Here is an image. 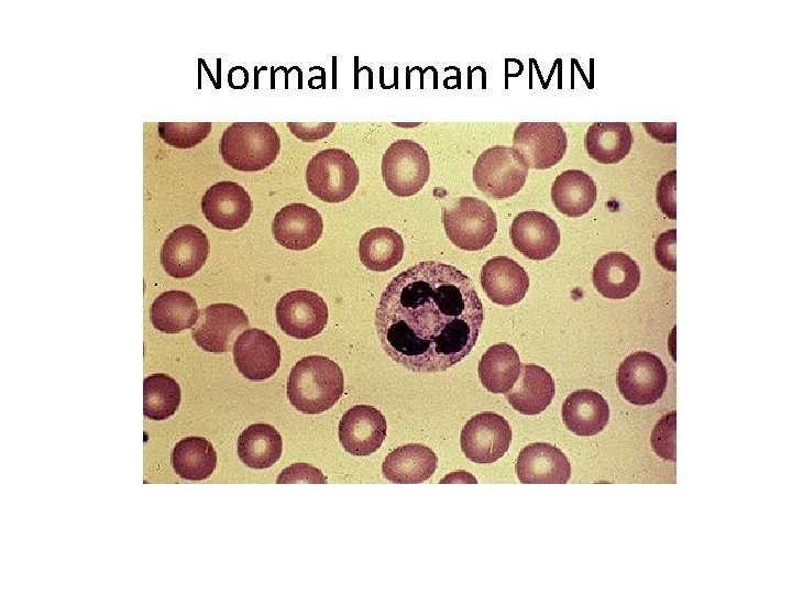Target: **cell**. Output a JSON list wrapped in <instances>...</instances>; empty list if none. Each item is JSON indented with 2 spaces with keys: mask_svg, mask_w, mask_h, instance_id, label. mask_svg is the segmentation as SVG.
Returning <instances> with one entry per match:
<instances>
[{
  "mask_svg": "<svg viewBox=\"0 0 792 594\" xmlns=\"http://www.w3.org/2000/svg\"><path fill=\"white\" fill-rule=\"evenodd\" d=\"M562 419L573 433L581 437L595 436L608 422V404L601 394L592 389H579L565 398Z\"/></svg>",
  "mask_w": 792,
  "mask_h": 594,
  "instance_id": "obj_23",
  "label": "cell"
},
{
  "mask_svg": "<svg viewBox=\"0 0 792 594\" xmlns=\"http://www.w3.org/2000/svg\"><path fill=\"white\" fill-rule=\"evenodd\" d=\"M323 222L320 213L306 204L283 207L273 220V235L278 244L288 250L311 248L320 239Z\"/></svg>",
  "mask_w": 792,
  "mask_h": 594,
  "instance_id": "obj_19",
  "label": "cell"
},
{
  "mask_svg": "<svg viewBox=\"0 0 792 594\" xmlns=\"http://www.w3.org/2000/svg\"><path fill=\"white\" fill-rule=\"evenodd\" d=\"M481 285L495 304L512 306L521 301L529 287L526 271L507 256H495L482 267Z\"/></svg>",
  "mask_w": 792,
  "mask_h": 594,
  "instance_id": "obj_20",
  "label": "cell"
},
{
  "mask_svg": "<svg viewBox=\"0 0 792 594\" xmlns=\"http://www.w3.org/2000/svg\"><path fill=\"white\" fill-rule=\"evenodd\" d=\"M520 370L519 355L508 343L490 346L479 362L480 380L494 394H506L516 383Z\"/></svg>",
  "mask_w": 792,
  "mask_h": 594,
  "instance_id": "obj_28",
  "label": "cell"
},
{
  "mask_svg": "<svg viewBox=\"0 0 792 594\" xmlns=\"http://www.w3.org/2000/svg\"><path fill=\"white\" fill-rule=\"evenodd\" d=\"M566 145V134L560 123L521 122L515 129L512 147L528 168L546 169L562 160Z\"/></svg>",
  "mask_w": 792,
  "mask_h": 594,
  "instance_id": "obj_9",
  "label": "cell"
},
{
  "mask_svg": "<svg viewBox=\"0 0 792 594\" xmlns=\"http://www.w3.org/2000/svg\"><path fill=\"white\" fill-rule=\"evenodd\" d=\"M289 131L304 142H316L327 138L336 127L334 122H287Z\"/></svg>",
  "mask_w": 792,
  "mask_h": 594,
  "instance_id": "obj_38",
  "label": "cell"
},
{
  "mask_svg": "<svg viewBox=\"0 0 792 594\" xmlns=\"http://www.w3.org/2000/svg\"><path fill=\"white\" fill-rule=\"evenodd\" d=\"M232 350L239 372L248 380H267L279 367V345L272 336L261 329L243 331L234 341Z\"/></svg>",
  "mask_w": 792,
  "mask_h": 594,
  "instance_id": "obj_15",
  "label": "cell"
},
{
  "mask_svg": "<svg viewBox=\"0 0 792 594\" xmlns=\"http://www.w3.org/2000/svg\"><path fill=\"white\" fill-rule=\"evenodd\" d=\"M383 414L370 405H355L339 422V439L343 449L356 457L377 451L386 438Z\"/></svg>",
  "mask_w": 792,
  "mask_h": 594,
  "instance_id": "obj_14",
  "label": "cell"
},
{
  "mask_svg": "<svg viewBox=\"0 0 792 594\" xmlns=\"http://www.w3.org/2000/svg\"><path fill=\"white\" fill-rule=\"evenodd\" d=\"M676 230L671 229L661 233L654 245L657 262L668 271H676Z\"/></svg>",
  "mask_w": 792,
  "mask_h": 594,
  "instance_id": "obj_37",
  "label": "cell"
},
{
  "mask_svg": "<svg viewBox=\"0 0 792 594\" xmlns=\"http://www.w3.org/2000/svg\"><path fill=\"white\" fill-rule=\"evenodd\" d=\"M596 185L580 169H568L557 176L551 187V199L557 210L578 218L592 209L596 200Z\"/></svg>",
  "mask_w": 792,
  "mask_h": 594,
  "instance_id": "obj_25",
  "label": "cell"
},
{
  "mask_svg": "<svg viewBox=\"0 0 792 594\" xmlns=\"http://www.w3.org/2000/svg\"><path fill=\"white\" fill-rule=\"evenodd\" d=\"M442 222L449 240L465 251L484 249L497 232L495 212L475 197H461L449 208H443Z\"/></svg>",
  "mask_w": 792,
  "mask_h": 594,
  "instance_id": "obj_4",
  "label": "cell"
},
{
  "mask_svg": "<svg viewBox=\"0 0 792 594\" xmlns=\"http://www.w3.org/2000/svg\"><path fill=\"white\" fill-rule=\"evenodd\" d=\"M668 373L662 361L647 351L628 355L619 365L617 385L622 396L634 405L656 403L666 391Z\"/></svg>",
  "mask_w": 792,
  "mask_h": 594,
  "instance_id": "obj_8",
  "label": "cell"
},
{
  "mask_svg": "<svg viewBox=\"0 0 792 594\" xmlns=\"http://www.w3.org/2000/svg\"><path fill=\"white\" fill-rule=\"evenodd\" d=\"M405 244L395 230L386 227L366 231L359 243L362 264L370 271L385 272L397 265L403 258Z\"/></svg>",
  "mask_w": 792,
  "mask_h": 594,
  "instance_id": "obj_30",
  "label": "cell"
},
{
  "mask_svg": "<svg viewBox=\"0 0 792 594\" xmlns=\"http://www.w3.org/2000/svg\"><path fill=\"white\" fill-rule=\"evenodd\" d=\"M150 315L155 329L165 333H177L196 324L199 310L190 294L168 290L155 298Z\"/></svg>",
  "mask_w": 792,
  "mask_h": 594,
  "instance_id": "obj_26",
  "label": "cell"
},
{
  "mask_svg": "<svg viewBox=\"0 0 792 594\" xmlns=\"http://www.w3.org/2000/svg\"><path fill=\"white\" fill-rule=\"evenodd\" d=\"M277 484L285 483H327L324 475L317 468L307 463H295L284 469L276 480Z\"/></svg>",
  "mask_w": 792,
  "mask_h": 594,
  "instance_id": "obj_35",
  "label": "cell"
},
{
  "mask_svg": "<svg viewBox=\"0 0 792 594\" xmlns=\"http://www.w3.org/2000/svg\"><path fill=\"white\" fill-rule=\"evenodd\" d=\"M512 441L508 421L495 413L473 416L462 428L461 449L465 457L477 464H490L501 459Z\"/></svg>",
  "mask_w": 792,
  "mask_h": 594,
  "instance_id": "obj_10",
  "label": "cell"
},
{
  "mask_svg": "<svg viewBox=\"0 0 792 594\" xmlns=\"http://www.w3.org/2000/svg\"><path fill=\"white\" fill-rule=\"evenodd\" d=\"M676 413L664 415L654 426L651 433L653 451L666 460H675Z\"/></svg>",
  "mask_w": 792,
  "mask_h": 594,
  "instance_id": "obj_34",
  "label": "cell"
},
{
  "mask_svg": "<svg viewBox=\"0 0 792 594\" xmlns=\"http://www.w3.org/2000/svg\"><path fill=\"white\" fill-rule=\"evenodd\" d=\"M276 321L286 334L302 340L309 339L319 334L326 327L328 308L317 293L294 290L278 300Z\"/></svg>",
  "mask_w": 792,
  "mask_h": 594,
  "instance_id": "obj_12",
  "label": "cell"
},
{
  "mask_svg": "<svg viewBox=\"0 0 792 594\" xmlns=\"http://www.w3.org/2000/svg\"><path fill=\"white\" fill-rule=\"evenodd\" d=\"M437 461V455L429 447L408 443L388 453L382 471L385 479L393 483H421L435 473Z\"/></svg>",
  "mask_w": 792,
  "mask_h": 594,
  "instance_id": "obj_24",
  "label": "cell"
},
{
  "mask_svg": "<svg viewBox=\"0 0 792 594\" xmlns=\"http://www.w3.org/2000/svg\"><path fill=\"white\" fill-rule=\"evenodd\" d=\"M283 442L278 431L267 424H254L238 439V455L252 469L272 466L282 455Z\"/></svg>",
  "mask_w": 792,
  "mask_h": 594,
  "instance_id": "obj_29",
  "label": "cell"
},
{
  "mask_svg": "<svg viewBox=\"0 0 792 594\" xmlns=\"http://www.w3.org/2000/svg\"><path fill=\"white\" fill-rule=\"evenodd\" d=\"M515 469L524 484H565L571 475L565 454L546 442L530 443L521 449Z\"/></svg>",
  "mask_w": 792,
  "mask_h": 594,
  "instance_id": "obj_18",
  "label": "cell"
},
{
  "mask_svg": "<svg viewBox=\"0 0 792 594\" xmlns=\"http://www.w3.org/2000/svg\"><path fill=\"white\" fill-rule=\"evenodd\" d=\"M208 254L209 241L205 232L194 224H185L165 239L161 262L169 276L187 278L202 267Z\"/></svg>",
  "mask_w": 792,
  "mask_h": 594,
  "instance_id": "obj_13",
  "label": "cell"
},
{
  "mask_svg": "<svg viewBox=\"0 0 792 594\" xmlns=\"http://www.w3.org/2000/svg\"><path fill=\"white\" fill-rule=\"evenodd\" d=\"M211 132L210 122H160L158 134L167 144L190 148L201 143Z\"/></svg>",
  "mask_w": 792,
  "mask_h": 594,
  "instance_id": "obj_33",
  "label": "cell"
},
{
  "mask_svg": "<svg viewBox=\"0 0 792 594\" xmlns=\"http://www.w3.org/2000/svg\"><path fill=\"white\" fill-rule=\"evenodd\" d=\"M172 464L178 476L201 481L211 475L217 465L213 446L201 437H187L178 441L172 452Z\"/></svg>",
  "mask_w": 792,
  "mask_h": 594,
  "instance_id": "obj_31",
  "label": "cell"
},
{
  "mask_svg": "<svg viewBox=\"0 0 792 594\" xmlns=\"http://www.w3.org/2000/svg\"><path fill=\"white\" fill-rule=\"evenodd\" d=\"M244 311L232 304H213L199 311L193 328V338L202 350L212 353L228 352L232 343L249 327Z\"/></svg>",
  "mask_w": 792,
  "mask_h": 594,
  "instance_id": "obj_11",
  "label": "cell"
},
{
  "mask_svg": "<svg viewBox=\"0 0 792 594\" xmlns=\"http://www.w3.org/2000/svg\"><path fill=\"white\" fill-rule=\"evenodd\" d=\"M344 378L341 367L322 355H309L292 369L287 397L298 410L308 415L330 409L341 397Z\"/></svg>",
  "mask_w": 792,
  "mask_h": 594,
  "instance_id": "obj_2",
  "label": "cell"
},
{
  "mask_svg": "<svg viewBox=\"0 0 792 594\" xmlns=\"http://www.w3.org/2000/svg\"><path fill=\"white\" fill-rule=\"evenodd\" d=\"M359 168L350 154L341 148L318 152L308 162L306 183L308 190L324 202L348 199L359 183Z\"/></svg>",
  "mask_w": 792,
  "mask_h": 594,
  "instance_id": "obj_5",
  "label": "cell"
},
{
  "mask_svg": "<svg viewBox=\"0 0 792 594\" xmlns=\"http://www.w3.org/2000/svg\"><path fill=\"white\" fill-rule=\"evenodd\" d=\"M514 248L530 260L550 257L560 244V231L549 216L540 211L520 212L510 226Z\"/></svg>",
  "mask_w": 792,
  "mask_h": 594,
  "instance_id": "obj_17",
  "label": "cell"
},
{
  "mask_svg": "<svg viewBox=\"0 0 792 594\" xmlns=\"http://www.w3.org/2000/svg\"><path fill=\"white\" fill-rule=\"evenodd\" d=\"M675 183L676 170L666 173L657 185V202L661 211L674 220L676 218L675 207Z\"/></svg>",
  "mask_w": 792,
  "mask_h": 594,
  "instance_id": "obj_36",
  "label": "cell"
},
{
  "mask_svg": "<svg viewBox=\"0 0 792 594\" xmlns=\"http://www.w3.org/2000/svg\"><path fill=\"white\" fill-rule=\"evenodd\" d=\"M484 308L464 273L440 262H420L383 292L375 328L385 353L418 373L446 371L475 345Z\"/></svg>",
  "mask_w": 792,
  "mask_h": 594,
  "instance_id": "obj_1",
  "label": "cell"
},
{
  "mask_svg": "<svg viewBox=\"0 0 792 594\" xmlns=\"http://www.w3.org/2000/svg\"><path fill=\"white\" fill-rule=\"evenodd\" d=\"M592 278L595 288L604 297L624 299L638 287L640 270L627 254L609 252L595 263Z\"/></svg>",
  "mask_w": 792,
  "mask_h": 594,
  "instance_id": "obj_21",
  "label": "cell"
},
{
  "mask_svg": "<svg viewBox=\"0 0 792 594\" xmlns=\"http://www.w3.org/2000/svg\"><path fill=\"white\" fill-rule=\"evenodd\" d=\"M528 167L510 146L494 145L485 150L473 166L475 186L486 196L505 199L517 194L526 183Z\"/></svg>",
  "mask_w": 792,
  "mask_h": 594,
  "instance_id": "obj_6",
  "label": "cell"
},
{
  "mask_svg": "<svg viewBox=\"0 0 792 594\" xmlns=\"http://www.w3.org/2000/svg\"><path fill=\"white\" fill-rule=\"evenodd\" d=\"M631 131L626 122H595L584 138L588 156L602 164L618 163L631 147Z\"/></svg>",
  "mask_w": 792,
  "mask_h": 594,
  "instance_id": "obj_27",
  "label": "cell"
},
{
  "mask_svg": "<svg viewBox=\"0 0 792 594\" xmlns=\"http://www.w3.org/2000/svg\"><path fill=\"white\" fill-rule=\"evenodd\" d=\"M279 150V136L267 122H234L224 130L219 146L224 163L241 172L268 167Z\"/></svg>",
  "mask_w": 792,
  "mask_h": 594,
  "instance_id": "obj_3",
  "label": "cell"
},
{
  "mask_svg": "<svg viewBox=\"0 0 792 594\" xmlns=\"http://www.w3.org/2000/svg\"><path fill=\"white\" fill-rule=\"evenodd\" d=\"M554 392V382L546 369L525 363L521 364L516 383L505 397L518 413L537 415L550 405Z\"/></svg>",
  "mask_w": 792,
  "mask_h": 594,
  "instance_id": "obj_22",
  "label": "cell"
},
{
  "mask_svg": "<svg viewBox=\"0 0 792 594\" xmlns=\"http://www.w3.org/2000/svg\"><path fill=\"white\" fill-rule=\"evenodd\" d=\"M180 403L178 383L167 374H152L143 382V414L151 420H164L175 414Z\"/></svg>",
  "mask_w": 792,
  "mask_h": 594,
  "instance_id": "obj_32",
  "label": "cell"
},
{
  "mask_svg": "<svg viewBox=\"0 0 792 594\" xmlns=\"http://www.w3.org/2000/svg\"><path fill=\"white\" fill-rule=\"evenodd\" d=\"M201 210L213 227L237 230L248 222L252 213V200L242 186L223 180L206 190L201 199Z\"/></svg>",
  "mask_w": 792,
  "mask_h": 594,
  "instance_id": "obj_16",
  "label": "cell"
},
{
  "mask_svg": "<svg viewBox=\"0 0 792 594\" xmlns=\"http://www.w3.org/2000/svg\"><path fill=\"white\" fill-rule=\"evenodd\" d=\"M430 162L426 150L408 139L392 143L382 158V175L389 191L398 197L417 194L428 180Z\"/></svg>",
  "mask_w": 792,
  "mask_h": 594,
  "instance_id": "obj_7",
  "label": "cell"
}]
</instances>
